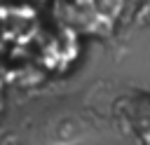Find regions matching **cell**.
Wrapping results in <instances>:
<instances>
[{"mask_svg":"<svg viewBox=\"0 0 150 145\" xmlns=\"http://www.w3.org/2000/svg\"><path fill=\"white\" fill-rule=\"evenodd\" d=\"M150 12V0H143L141 5H138V9L134 12V19H131V23H129V28H138L141 26V21H143V16Z\"/></svg>","mask_w":150,"mask_h":145,"instance_id":"3957f363","label":"cell"},{"mask_svg":"<svg viewBox=\"0 0 150 145\" xmlns=\"http://www.w3.org/2000/svg\"><path fill=\"white\" fill-rule=\"evenodd\" d=\"M141 26H148V28H150V12H148V14L143 16V21H141Z\"/></svg>","mask_w":150,"mask_h":145,"instance_id":"277c9868","label":"cell"},{"mask_svg":"<svg viewBox=\"0 0 150 145\" xmlns=\"http://www.w3.org/2000/svg\"><path fill=\"white\" fill-rule=\"evenodd\" d=\"M127 0H56L54 12L63 26L84 35H110Z\"/></svg>","mask_w":150,"mask_h":145,"instance_id":"6da1fadb","label":"cell"},{"mask_svg":"<svg viewBox=\"0 0 150 145\" xmlns=\"http://www.w3.org/2000/svg\"><path fill=\"white\" fill-rule=\"evenodd\" d=\"M112 122L120 133L141 145H150V94H124L112 103Z\"/></svg>","mask_w":150,"mask_h":145,"instance_id":"7a4b0ae2","label":"cell"}]
</instances>
